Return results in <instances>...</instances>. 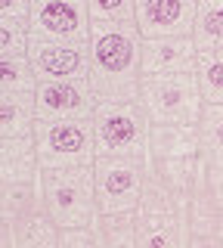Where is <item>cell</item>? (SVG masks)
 Returning <instances> with one entry per match:
<instances>
[{
    "instance_id": "3",
    "label": "cell",
    "mask_w": 223,
    "mask_h": 248,
    "mask_svg": "<svg viewBox=\"0 0 223 248\" xmlns=\"http://www.w3.org/2000/svg\"><path fill=\"white\" fill-rule=\"evenodd\" d=\"M41 199L50 217L65 227H90L96 220V183L93 165L78 168H44L41 170Z\"/></svg>"
},
{
    "instance_id": "7",
    "label": "cell",
    "mask_w": 223,
    "mask_h": 248,
    "mask_svg": "<svg viewBox=\"0 0 223 248\" xmlns=\"http://www.w3.org/2000/svg\"><path fill=\"white\" fill-rule=\"evenodd\" d=\"M96 211L99 214H136L146 183V161L140 158H96Z\"/></svg>"
},
{
    "instance_id": "17",
    "label": "cell",
    "mask_w": 223,
    "mask_h": 248,
    "mask_svg": "<svg viewBox=\"0 0 223 248\" xmlns=\"http://www.w3.org/2000/svg\"><path fill=\"white\" fill-rule=\"evenodd\" d=\"M37 124L34 93H0V140L31 137Z\"/></svg>"
},
{
    "instance_id": "16",
    "label": "cell",
    "mask_w": 223,
    "mask_h": 248,
    "mask_svg": "<svg viewBox=\"0 0 223 248\" xmlns=\"http://www.w3.org/2000/svg\"><path fill=\"white\" fill-rule=\"evenodd\" d=\"M146 170H149V177H155L180 205L189 208L198 158H146Z\"/></svg>"
},
{
    "instance_id": "8",
    "label": "cell",
    "mask_w": 223,
    "mask_h": 248,
    "mask_svg": "<svg viewBox=\"0 0 223 248\" xmlns=\"http://www.w3.org/2000/svg\"><path fill=\"white\" fill-rule=\"evenodd\" d=\"M90 28L93 19H90L87 0H31L28 34L34 41L87 44Z\"/></svg>"
},
{
    "instance_id": "10",
    "label": "cell",
    "mask_w": 223,
    "mask_h": 248,
    "mask_svg": "<svg viewBox=\"0 0 223 248\" xmlns=\"http://www.w3.org/2000/svg\"><path fill=\"white\" fill-rule=\"evenodd\" d=\"M186 223L189 236H223V168L205 158H198Z\"/></svg>"
},
{
    "instance_id": "21",
    "label": "cell",
    "mask_w": 223,
    "mask_h": 248,
    "mask_svg": "<svg viewBox=\"0 0 223 248\" xmlns=\"http://www.w3.org/2000/svg\"><path fill=\"white\" fill-rule=\"evenodd\" d=\"M195 81L205 103H223V50H198Z\"/></svg>"
},
{
    "instance_id": "14",
    "label": "cell",
    "mask_w": 223,
    "mask_h": 248,
    "mask_svg": "<svg viewBox=\"0 0 223 248\" xmlns=\"http://www.w3.org/2000/svg\"><path fill=\"white\" fill-rule=\"evenodd\" d=\"M41 170L34 137L0 140V183H41Z\"/></svg>"
},
{
    "instance_id": "12",
    "label": "cell",
    "mask_w": 223,
    "mask_h": 248,
    "mask_svg": "<svg viewBox=\"0 0 223 248\" xmlns=\"http://www.w3.org/2000/svg\"><path fill=\"white\" fill-rule=\"evenodd\" d=\"M198 0H136V28L143 37H189Z\"/></svg>"
},
{
    "instance_id": "4",
    "label": "cell",
    "mask_w": 223,
    "mask_h": 248,
    "mask_svg": "<svg viewBox=\"0 0 223 248\" xmlns=\"http://www.w3.org/2000/svg\"><path fill=\"white\" fill-rule=\"evenodd\" d=\"M186 205H180L155 177L146 170L140 208H136V245L140 248H186L189 242V223Z\"/></svg>"
},
{
    "instance_id": "11",
    "label": "cell",
    "mask_w": 223,
    "mask_h": 248,
    "mask_svg": "<svg viewBox=\"0 0 223 248\" xmlns=\"http://www.w3.org/2000/svg\"><path fill=\"white\" fill-rule=\"evenodd\" d=\"M25 56L31 62V72L37 81H87L90 75L87 44H56L31 37Z\"/></svg>"
},
{
    "instance_id": "24",
    "label": "cell",
    "mask_w": 223,
    "mask_h": 248,
    "mask_svg": "<svg viewBox=\"0 0 223 248\" xmlns=\"http://www.w3.org/2000/svg\"><path fill=\"white\" fill-rule=\"evenodd\" d=\"M93 22H136V0H87Z\"/></svg>"
},
{
    "instance_id": "18",
    "label": "cell",
    "mask_w": 223,
    "mask_h": 248,
    "mask_svg": "<svg viewBox=\"0 0 223 248\" xmlns=\"http://www.w3.org/2000/svg\"><path fill=\"white\" fill-rule=\"evenodd\" d=\"M90 232H93V248H140L134 214H96Z\"/></svg>"
},
{
    "instance_id": "2",
    "label": "cell",
    "mask_w": 223,
    "mask_h": 248,
    "mask_svg": "<svg viewBox=\"0 0 223 248\" xmlns=\"http://www.w3.org/2000/svg\"><path fill=\"white\" fill-rule=\"evenodd\" d=\"M96 158H149V115L136 103H96L93 108Z\"/></svg>"
},
{
    "instance_id": "19",
    "label": "cell",
    "mask_w": 223,
    "mask_h": 248,
    "mask_svg": "<svg viewBox=\"0 0 223 248\" xmlns=\"http://www.w3.org/2000/svg\"><path fill=\"white\" fill-rule=\"evenodd\" d=\"M198 140H202L198 158L223 168V103H205L198 118Z\"/></svg>"
},
{
    "instance_id": "9",
    "label": "cell",
    "mask_w": 223,
    "mask_h": 248,
    "mask_svg": "<svg viewBox=\"0 0 223 248\" xmlns=\"http://www.w3.org/2000/svg\"><path fill=\"white\" fill-rule=\"evenodd\" d=\"M37 121H90L96 96L87 81H37Z\"/></svg>"
},
{
    "instance_id": "5",
    "label": "cell",
    "mask_w": 223,
    "mask_h": 248,
    "mask_svg": "<svg viewBox=\"0 0 223 248\" xmlns=\"http://www.w3.org/2000/svg\"><path fill=\"white\" fill-rule=\"evenodd\" d=\"M136 103L146 108L152 124H198L202 118V90H198L195 72L183 75H143Z\"/></svg>"
},
{
    "instance_id": "15",
    "label": "cell",
    "mask_w": 223,
    "mask_h": 248,
    "mask_svg": "<svg viewBox=\"0 0 223 248\" xmlns=\"http://www.w3.org/2000/svg\"><path fill=\"white\" fill-rule=\"evenodd\" d=\"M198 124L164 121L149 127V158H198Z\"/></svg>"
},
{
    "instance_id": "29",
    "label": "cell",
    "mask_w": 223,
    "mask_h": 248,
    "mask_svg": "<svg viewBox=\"0 0 223 248\" xmlns=\"http://www.w3.org/2000/svg\"><path fill=\"white\" fill-rule=\"evenodd\" d=\"M0 220H3V199H0Z\"/></svg>"
},
{
    "instance_id": "13",
    "label": "cell",
    "mask_w": 223,
    "mask_h": 248,
    "mask_svg": "<svg viewBox=\"0 0 223 248\" xmlns=\"http://www.w3.org/2000/svg\"><path fill=\"white\" fill-rule=\"evenodd\" d=\"M198 46L189 37H143V75L195 72Z\"/></svg>"
},
{
    "instance_id": "20",
    "label": "cell",
    "mask_w": 223,
    "mask_h": 248,
    "mask_svg": "<svg viewBox=\"0 0 223 248\" xmlns=\"http://www.w3.org/2000/svg\"><path fill=\"white\" fill-rule=\"evenodd\" d=\"M192 41L198 50H223V0H198Z\"/></svg>"
},
{
    "instance_id": "28",
    "label": "cell",
    "mask_w": 223,
    "mask_h": 248,
    "mask_svg": "<svg viewBox=\"0 0 223 248\" xmlns=\"http://www.w3.org/2000/svg\"><path fill=\"white\" fill-rule=\"evenodd\" d=\"M0 248H16L13 245V232H10V227H6L3 220H0Z\"/></svg>"
},
{
    "instance_id": "1",
    "label": "cell",
    "mask_w": 223,
    "mask_h": 248,
    "mask_svg": "<svg viewBox=\"0 0 223 248\" xmlns=\"http://www.w3.org/2000/svg\"><path fill=\"white\" fill-rule=\"evenodd\" d=\"M87 84L96 103H134L143 81V34L136 22H93Z\"/></svg>"
},
{
    "instance_id": "6",
    "label": "cell",
    "mask_w": 223,
    "mask_h": 248,
    "mask_svg": "<svg viewBox=\"0 0 223 248\" xmlns=\"http://www.w3.org/2000/svg\"><path fill=\"white\" fill-rule=\"evenodd\" d=\"M31 137L41 168H78L96 161L90 121H37Z\"/></svg>"
},
{
    "instance_id": "25",
    "label": "cell",
    "mask_w": 223,
    "mask_h": 248,
    "mask_svg": "<svg viewBox=\"0 0 223 248\" xmlns=\"http://www.w3.org/2000/svg\"><path fill=\"white\" fill-rule=\"evenodd\" d=\"M59 248H93L90 227H65L59 230Z\"/></svg>"
},
{
    "instance_id": "27",
    "label": "cell",
    "mask_w": 223,
    "mask_h": 248,
    "mask_svg": "<svg viewBox=\"0 0 223 248\" xmlns=\"http://www.w3.org/2000/svg\"><path fill=\"white\" fill-rule=\"evenodd\" d=\"M186 248H223V236H189Z\"/></svg>"
},
{
    "instance_id": "23",
    "label": "cell",
    "mask_w": 223,
    "mask_h": 248,
    "mask_svg": "<svg viewBox=\"0 0 223 248\" xmlns=\"http://www.w3.org/2000/svg\"><path fill=\"white\" fill-rule=\"evenodd\" d=\"M31 34H28L25 22H13V19H0V59H13V56H25Z\"/></svg>"
},
{
    "instance_id": "22",
    "label": "cell",
    "mask_w": 223,
    "mask_h": 248,
    "mask_svg": "<svg viewBox=\"0 0 223 248\" xmlns=\"http://www.w3.org/2000/svg\"><path fill=\"white\" fill-rule=\"evenodd\" d=\"M37 78L31 72L28 56L0 59V93H34Z\"/></svg>"
},
{
    "instance_id": "26",
    "label": "cell",
    "mask_w": 223,
    "mask_h": 248,
    "mask_svg": "<svg viewBox=\"0 0 223 248\" xmlns=\"http://www.w3.org/2000/svg\"><path fill=\"white\" fill-rule=\"evenodd\" d=\"M28 13H31V0H0V19H13L28 25Z\"/></svg>"
}]
</instances>
